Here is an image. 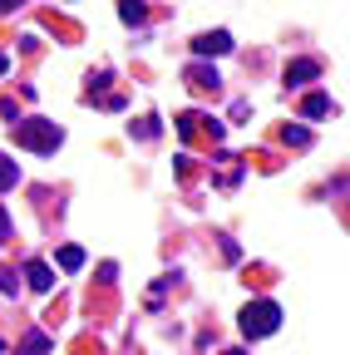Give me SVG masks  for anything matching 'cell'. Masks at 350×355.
<instances>
[{
	"label": "cell",
	"mask_w": 350,
	"mask_h": 355,
	"mask_svg": "<svg viewBox=\"0 0 350 355\" xmlns=\"http://www.w3.org/2000/svg\"><path fill=\"white\" fill-rule=\"evenodd\" d=\"M20 355H50V336H45V331H30V336L20 340Z\"/></svg>",
	"instance_id": "7"
},
{
	"label": "cell",
	"mask_w": 350,
	"mask_h": 355,
	"mask_svg": "<svg viewBox=\"0 0 350 355\" xmlns=\"http://www.w3.org/2000/svg\"><path fill=\"white\" fill-rule=\"evenodd\" d=\"M25 277H30V286H35V291H50V286H55V272H50V266L40 261V257H35V261H25Z\"/></svg>",
	"instance_id": "5"
},
{
	"label": "cell",
	"mask_w": 350,
	"mask_h": 355,
	"mask_svg": "<svg viewBox=\"0 0 350 355\" xmlns=\"http://www.w3.org/2000/svg\"><path fill=\"white\" fill-rule=\"evenodd\" d=\"M222 355H247V350H222Z\"/></svg>",
	"instance_id": "15"
},
{
	"label": "cell",
	"mask_w": 350,
	"mask_h": 355,
	"mask_svg": "<svg viewBox=\"0 0 350 355\" xmlns=\"http://www.w3.org/2000/svg\"><path fill=\"white\" fill-rule=\"evenodd\" d=\"M237 326H242V336H252V340H256V336H272V331L281 326V306H277V301H252V306L242 311Z\"/></svg>",
	"instance_id": "2"
},
{
	"label": "cell",
	"mask_w": 350,
	"mask_h": 355,
	"mask_svg": "<svg viewBox=\"0 0 350 355\" xmlns=\"http://www.w3.org/2000/svg\"><path fill=\"white\" fill-rule=\"evenodd\" d=\"M286 144H296V148H306V144H311V133H306V128H286Z\"/></svg>",
	"instance_id": "12"
},
{
	"label": "cell",
	"mask_w": 350,
	"mask_h": 355,
	"mask_svg": "<svg viewBox=\"0 0 350 355\" xmlns=\"http://www.w3.org/2000/svg\"><path fill=\"white\" fill-rule=\"evenodd\" d=\"M0 291H6V296H15V291H20V282H15V272H0Z\"/></svg>",
	"instance_id": "13"
},
{
	"label": "cell",
	"mask_w": 350,
	"mask_h": 355,
	"mask_svg": "<svg viewBox=\"0 0 350 355\" xmlns=\"http://www.w3.org/2000/svg\"><path fill=\"white\" fill-rule=\"evenodd\" d=\"M60 266H64V272H79V266H84V252H79V247H60Z\"/></svg>",
	"instance_id": "10"
},
{
	"label": "cell",
	"mask_w": 350,
	"mask_h": 355,
	"mask_svg": "<svg viewBox=\"0 0 350 355\" xmlns=\"http://www.w3.org/2000/svg\"><path fill=\"white\" fill-rule=\"evenodd\" d=\"M326 114H331V99H326V94H306L301 119H326Z\"/></svg>",
	"instance_id": "6"
},
{
	"label": "cell",
	"mask_w": 350,
	"mask_h": 355,
	"mask_svg": "<svg viewBox=\"0 0 350 355\" xmlns=\"http://www.w3.org/2000/svg\"><path fill=\"white\" fill-rule=\"evenodd\" d=\"M193 50H198V55H227V50H232V35H227V30H207V35L193 40Z\"/></svg>",
	"instance_id": "3"
},
{
	"label": "cell",
	"mask_w": 350,
	"mask_h": 355,
	"mask_svg": "<svg viewBox=\"0 0 350 355\" xmlns=\"http://www.w3.org/2000/svg\"><path fill=\"white\" fill-rule=\"evenodd\" d=\"M119 15H123L128 25H139V20H143V6H139V0H123V6H119Z\"/></svg>",
	"instance_id": "11"
},
{
	"label": "cell",
	"mask_w": 350,
	"mask_h": 355,
	"mask_svg": "<svg viewBox=\"0 0 350 355\" xmlns=\"http://www.w3.org/2000/svg\"><path fill=\"white\" fill-rule=\"evenodd\" d=\"M20 183V168H15V158H6V153H0V193H6V188H15Z\"/></svg>",
	"instance_id": "9"
},
{
	"label": "cell",
	"mask_w": 350,
	"mask_h": 355,
	"mask_svg": "<svg viewBox=\"0 0 350 355\" xmlns=\"http://www.w3.org/2000/svg\"><path fill=\"white\" fill-rule=\"evenodd\" d=\"M316 74H321V64H316V60H291L281 79H286V89H301V84H311Z\"/></svg>",
	"instance_id": "4"
},
{
	"label": "cell",
	"mask_w": 350,
	"mask_h": 355,
	"mask_svg": "<svg viewBox=\"0 0 350 355\" xmlns=\"http://www.w3.org/2000/svg\"><path fill=\"white\" fill-rule=\"evenodd\" d=\"M10 237V217H6V207H0V242Z\"/></svg>",
	"instance_id": "14"
},
{
	"label": "cell",
	"mask_w": 350,
	"mask_h": 355,
	"mask_svg": "<svg viewBox=\"0 0 350 355\" xmlns=\"http://www.w3.org/2000/svg\"><path fill=\"white\" fill-rule=\"evenodd\" d=\"M15 144L30 153H55L64 144V128L55 119H25V123H15Z\"/></svg>",
	"instance_id": "1"
},
{
	"label": "cell",
	"mask_w": 350,
	"mask_h": 355,
	"mask_svg": "<svg viewBox=\"0 0 350 355\" xmlns=\"http://www.w3.org/2000/svg\"><path fill=\"white\" fill-rule=\"evenodd\" d=\"M188 84H193V89H217V69L193 64V69H188Z\"/></svg>",
	"instance_id": "8"
}]
</instances>
